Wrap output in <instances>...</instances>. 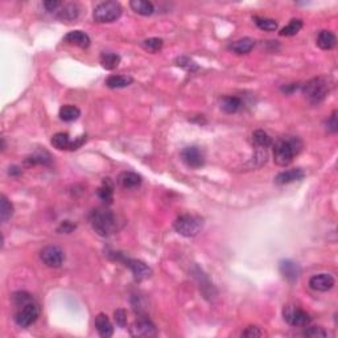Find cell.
<instances>
[{
  "label": "cell",
  "mask_w": 338,
  "mask_h": 338,
  "mask_svg": "<svg viewBox=\"0 0 338 338\" xmlns=\"http://www.w3.org/2000/svg\"><path fill=\"white\" fill-rule=\"evenodd\" d=\"M304 144L298 136L280 138L273 145V160L280 166H287L303 150Z\"/></svg>",
  "instance_id": "obj_1"
},
{
  "label": "cell",
  "mask_w": 338,
  "mask_h": 338,
  "mask_svg": "<svg viewBox=\"0 0 338 338\" xmlns=\"http://www.w3.org/2000/svg\"><path fill=\"white\" fill-rule=\"evenodd\" d=\"M333 86H334V82H333L332 77L320 75V77H314V78L305 82L301 86V90L309 103L320 104L323 100H325L329 93L332 91Z\"/></svg>",
  "instance_id": "obj_2"
},
{
  "label": "cell",
  "mask_w": 338,
  "mask_h": 338,
  "mask_svg": "<svg viewBox=\"0 0 338 338\" xmlns=\"http://www.w3.org/2000/svg\"><path fill=\"white\" fill-rule=\"evenodd\" d=\"M90 222L94 231L100 237H110L118 231V218L110 209L100 207L91 212Z\"/></svg>",
  "instance_id": "obj_3"
},
{
  "label": "cell",
  "mask_w": 338,
  "mask_h": 338,
  "mask_svg": "<svg viewBox=\"0 0 338 338\" xmlns=\"http://www.w3.org/2000/svg\"><path fill=\"white\" fill-rule=\"evenodd\" d=\"M107 255L113 260H118V262L124 263L125 267H129V268L131 269V272L134 273L135 280H138V282L147 280V279H150L151 276H152V273H154L152 268H151L148 264H145L144 262L129 258L125 253L119 252V251H116V252H109Z\"/></svg>",
  "instance_id": "obj_4"
},
{
  "label": "cell",
  "mask_w": 338,
  "mask_h": 338,
  "mask_svg": "<svg viewBox=\"0 0 338 338\" xmlns=\"http://www.w3.org/2000/svg\"><path fill=\"white\" fill-rule=\"evenodd\" d=\"M173 227L180 235L186 238H193L204 227V219L198 216L192 214H182L176 218L173 222Z\"/></svg>",
  "instance_id": "obj_5"
},
{
  "label": "cell",
  "mask_w": 338,
  "mask_h": 338,
  "mask_svg": "<svg viewBox=\"0 0 338 338\" xmlns=\"http://www.w3.org/2000/svg\"><path fill=\"white\" fill-rule=\"evenodd\" d=\"M122 11L118 2H102L94 8L93 19L97 23H114L122 16Z\"/></svg>",
  "instance_id": "obj_6"
},
{
  "label": "cell",
  "mask_w": 338,
  "mask_h": 338,
  "mask_svg": "<svg viewBox=\"0 0 338 338\" xmlns=\"http://www.w3.org/2000/svg\"><path fill=\"white\" fill-rule=\"evenodd\" d=\"M38 316H40V307L35 300H31L17 307L13 319L20 328H28L37 321Z\"/></svg>",
  "instance_id": "obj_7"
},
{
  "label": "cell",
  "mask_w": 338,
  "mask_h": 338,
  "mask_svg": "<svg viewBox=\"0 0 338 338\" xmlns=\"http://www.w3.org/2000/svg\"><path fill=\"white\" fill-rule=\"evenodd\" d=\"M283 316H284L285 323L293 328H304V326L309 325L312 321L310 316L305 310L293 307V305H287L283 309Z\"/></svg>",
  "instance_id": "obj_8"
},
{
  "label": "cell",
  "mask_w": 338,
  "mask_h": 338,
  "mask_svg": "<svg viewBox=\"0 0 338 338\" xmlns=\"http://www.w3.org/2000/svg\"><path fill=\"white\" fill-rule=\"evenodd\" d=\"M130 334L132 337H155L157 335V329L147 316H139L130 328Z\"/></svg>",
  "instance_id": "obj_9"
},
{
  "label": "cell",
  "mask_w": 338,
  "mask_h": 338,
  "mask_svg": "<svg viewBox=\"0 0 338 338\" xmlns=\"http://www.w3.org/2000/svg\"><path fill=\"white\" fill-rule=\"evenodd\" d=\"M181 160L184 164L189 168L197 169L205 164V154L204 151L201 150L197 145H191V147H185L181 151Z\"/></svg>",
  "instance_id": "obj_10"
},
{
  "label": "cell",
  "mask_w": 338,
  "mask_h": 338,
  "mask_svg": "<svg viewBox=\"0 0 338 338\" xmlns=\"http://www.w3.org/2000/svg\"><path fill=\"white\" fill-rule=\"evenodd\" d=\"M40 258L45 266L50 268H58L64 264L65 253L58 246H47L41 250Z\"/></svg>",
  "instance_id": "obj_11"
},
{
  "label": "cell",
  "mask_w": 338,
  "mask_h": 338,
  "mask_svg": "<svg viewBox=\"0 0 338 338\" xmlns=\"http://www.w3.org/2000/svg\"><path fill=\"white\" fill-rule=\"evenodd\" d=\"M334 278L330 273H317L309 279V287L317 292H328L334 287Z\"/></svg>",
  "instance_id": "obj_12"
},
{
  "label": "cell",
  "mask_w": 338,
  "mask_h": 338,
  "mask_svg": "<svg viewBox=\"0 0 338 338\" xmlns=\"http://www.w3.org/2000/svg\"><path fill=\"white\" fill-rule=\"evenodd\" d=\"M279 271L283 275V278L288 282H296L301 275V268L293 260L284 259L279 263Z\"/></svg>",
  "instance_id": "obj_13"
},
{
  "label": "cell",
  "mask_w": 338,
  "mask_h": 338,
  "mask_svg": "<svg viewBox=\"0 0 338 338\" xmlns=\"http://www.w3.org/2000/svg\"><path fill=\"white\" fill-rule=\"evenodd\" d=\"M64 43L69 45H75V47L82 48V49H86V48L90 47L91 40L89 37V35H86L84 32L82 31H72L69 32L68 35H65L64 37Z\"/></svg>",
  "instance_id": "obj_14"
},
{
  "label": "cell",
  "mask_w": 338,
  "mask_h": 338,
  "mask_svg": "<svg viewBox=\"0 0 338 338\" xmlns=\"http://www.w3.org/2000/svg\"><path fill=\"white\" fill-rule=\"evenodd\" d=\"M305 177V172L304 169L301 168H293L289 169V171H284V172H280L275 177V182L278 185H285V184H291L294 181H300Z\"/></svg>",
  "instance_id": "obj_15"
},
{
  "label": "cell",
  "mask_w": 338,
  "mask_h": 338,
  "mask_svg": "<svg viewBox=\"0 0 338 338\" xmlns=\"http://www.w3.org/2000/svg\"><path fill=\"white\" fill-rule=\"evenodd\" d=\"M52 155L45 150H38L24 159V164L28 166L32 165H50L52 164Z\"/></svg>",
  "instance_id": "obj_16"
},
{
  "label": "cell",
  "mask_w": 338,
  "mask_h": 338,
  "mask_svg": "<svg viewBox=\"0 0 338 338\" xmlns=\"http://www.w3.org/2000/svg\"><path fill=\"white\" fill-rule=\"evenodd\" d=\"M79 15V7L78 4L75 3H69V4H64L61 6L60 11H57L56 17L60 22L70 23L73 20H75Z\"/></svg>",
  "instance_id": "obj_17"
},
{
  "label": "cell",
  "mask_w": 338,
  "mask_h": 338,
  "mask_svg": "<svg viewBox=\"0 0 338 338\" xmlns=\"http://www.w3.org/2000/svg\"><path fill=\"white\" fill-rule=\"evenodd\" d=\"M95 329L102 338H110L114 334L113 324L104 313H99L95 317Z\"/></svg>",
  "instance_id": "obj_18"
},
{
  "label": "cell",
  "mask_w": 338,
  "mask_h": 338,
  "mask_svg": "<svg viewBox=\"0 0 338 338\" xmlns=\"http://www.w3.org/2000/svg\"><path fill=\"white\" fill-rule=\"evenodd\" d=\"M141 176L135 172H122L118 177V182L124 189H135L141 184Z\"/></svg>",
  "instance_id": "obj_19"
},
{
  "label": "cell",
  "mask_w": 338,
  "mask_h": 338,
  "mask_svg": "<svg viewBox=\"0 0 338 338\" xmlns=\"http://www.w3.org/2000/svg\"><path fill=\"white\" fill-rule=\"evenodd\" d=\"M316 44L320 49L323 50H330L337 44V37L333 32L330 31H321L317 36Z\"/></svg>",
  "instance_id": "obj_20"
},
{
  "label": "cell",
  "mask_w": 338,
  "mask_h": 338,
  "mask_svg": "<svg viewBox=\"0 0 338 338\" xmlns=\"http://www.w3.org/2000/svg\"><path fill=\"white\" fill-rule=\"evenodd\" d=\"M98 197L100 198V200L103 201L104 204L110 205L113 204V200H114V182L111 181V179H103V181H102V185L99 186V189H98L97 192Z\"/></svg>",
  "instance_id": "obj_21"
},
{
  "label": "cell",
  "mask_w": 338,
  "mask_h": 338,
  "mask_svg": "<svg viewBox=\"0 0 338 338\" xmlns=\"http://www.w3.org/2000/svg\"><path fill=\"white\" fill-rule=\"evenodd\" d=\"M255 47V41L251 37H243L241 40H237L231 43L229 47L230 50H233L237 54H247Z\"/></svg>",
  "instance_id": "obj_22"
},
{
  "label": "cell",
  "mask_w": 338,
  "mask_h": 338,
  "mask_svg": "<svg viewBox=\"0 0 338 338\" xmlns=\"http://www.w3.org/2000/svg\"><path fill=\"white\" fill-rule=\"evenodd\" d=\"M219 106H221V110H222L223 113L235 114L242 107V100L241 98L229 95V97H223L222 99H221Z\"/></svg>",
  "instance_id": "obj_23"
},
{
  "label": "cell",
  "mask_w": 338,
  "mask_h": 338,
  "mask_svg": "<svg viewBox=\"0 0 338 338\" xmlns=\"http://www.w3.org/2000/svg\"><path fill=\"white\" fill-rule=\"evenodd\" d=\"M50 143H52V145H53L54 148H57V150L72 151L73 140H70L69 134H66V132H57V134H54Z\"/></svg>",
  "instance_id": "obj_24"
},
{
  "label": "cell",
  "mask_w": 338,
  "mask_h": 338,
  "mask_svg": "<svg viewBox=\"0 0 338 338\" xmlns=\"http://www.w3.org/2000/svg\"><path fill=\"white\" fill-rule=\"evenodd\" d=\"M130 7L132 11L141 16H151L155 12V6L151 2H145V0H132L130 2Z\"/></svg>",
  "instance_id": "obj_25"
},
{
  "label": "cell",
  "mask_w": 338,
  "mask_h": 338,
  "mask_svg": "<svg viewBox=\"0 0 338 338\" xmlns=\"http://www.w3.org/2000/svg\"><path fill=\"white\" fill-rule=\"evenodd\" d=\"M134 82V78L130 75H110L106 79V86L110 89L127 88Z\"/></svg>",
  "instance_id": "obj_26"
},
{
  "label": "cell",
  "mask_w": 338,
  "mask_h": 338,
  "mask_svg": "<svg viewBox=\"0 0 338 338\" xmlns=\"http://www.w3.org/2000/svg\"><path fill=\"white\" fill-rule=\"evenodd\" d=\"M58 116L64 122H74L81 116V110L77 106H73V104H65L60 109Z\"/></svg>",
  "instance_id": "obj_27"
},
{
  "label": "cell",
  "mask_w": 338,
  "mask_h": 338,
  "mask_svg": "<svg viewBox=\"0 0 338 338\" xmlns=\"http://www.w3.org/2000/svg\"><path fill=\"white\" fill-rule=\"evenodd\" d=\"M120 64V56L113 52H103L100 54V65L106 70H114Z\"/></svg>",
  "instance_id": "obj_28"
},
{
  "label": "cell",
  "mask_w": 338,
  "mask_h": 338,
  "mask_svg": "<svg viewBox=\"0 0 338 338\" xmlns=\"http://www.w3.org/2000/svg\"><path fill=\"white\" fill-rule=\"evenodd\" d=\"M252 143L257 145L258 148H262V150H266V148L271 147L272 145V138L267 134L263 130H257L253 131L252 134Z\"/></svg>",
  "instance_id": "obj_29"
},
{
  "label": "cell",
  "mask_w": 338,
  "mask_h": 338,
  "mask_svg": "<svg viewBox=\"0 0 338 338\" xmlns=\"http://www.w3.org/2000/svg\"><path fill=\"white\" fill-rule=\"evenodd\" d=\"M13 216V205L6 196L0 197V219L2 222H7Z\"/></svg>",
  "instance_id": "obj_30"
},
{
  "label": "cell",
  "mask_w": 338,
  "mask_h": 338,
  "mask_svg": "<svg viewBox=\"0 0 338 338\" xmlns=\"http://www.w3.org/2000/svg\"><path fill=\"white\" fill-rule=\"evenodd\" d=\"M303 28V20L300 19H292L288 25H285L284 28L280 29L279 35L285 36V37H291V36L298 35L299 32Z\"/></svg>",
  "instance_id": "obj_31"
},
{
  "label": "cell",
  "mask_w": 338,
  "mask_h": 338,
  "mask_svg": "<svg viewBox=\"0 0 338 338\" xmlns=\"http://www.w3.org/2000/svg\"><path fill=\"white\" fill-rule=\"evenodd\" d=\"M253 22L257 24V27L262 31H267V32H273L278 29L279 24L276 20L273 19H268V17H260V16H255L253 17Z\"/></svg>",
  "instance_id": "obj_32"
},
{
  "label": "cell",
  "mask_w": 338,
  "mask_h": 338,
  "mask_svg": "<svg viewBox=\"0 0 338 338\" xmlns=\"http://www.w3.org/2000/svg\"><path fill=\"white\" fill-rule=\"evenodd\" d=\"M163 45H164L163 38H159V37H151L144 41H141V47H143V49H145L147 52H150V53H157L159 50H161Z\"/></svg>",
  "instance_id": "obj_33"
},
{
  "label": "cell",
  "mask_w": 338,
  "mask_h": 338,
  "mask_svg": "<svg viewBox=\"0 0 338 338\" xmlns=\"http://www.w3.org/2000/svg\"><path fill=\"white\" fill-rule=\"evenodd\" d=\"M176 65L179 66V68H181V69L186 70V72H191V73L197 72V70L200 69V66L194 62L192 58H189V57H185V56L177 57V58H176Z\"/></svg>",
  "instance_id": "obj_34"
},
{
  "label": "cell",
  "mask_w": 338,
  "mask_h": 338,
  "mask_svg": "<svg viewBox=\"0 0 338 338\" xmlns=\"http://www.w3.org/2000/svg\"><path fill=\"white\" fill-rule=\"evenodd\" d=\"M303 335L310 338H325L328 337V332L324 328H321V326H310V328L304 330Z\"/></svg>",
  "instance_id": "obj_35"
},
{
  "label": "cell",
  "mask_w": 338,
  "mask_h": 338,
  "mask_svg": "<svg viewBox=\"0 0 338 338\" xmlns=\"http://www.w3.org/2000/svg\"><path fill=\"white\" fill-rule=\"evenodd\" d=\"M114 320L119 328H125L127 326V312L124 309H116L114 312Z\"/></svg>",
  "instance_id": "obj_36"
},
{
  "label": "cell",
  "mask_w": 338,
  "mask_h": 338,
  "mask_svg": "<svg viewBox=\"0 0 338 338\" xmlns=\"http://www.w3.org/2000/svg\"><path fill=\"white\" fill-rule=\"evenodd\" d=\"M326 129L330 134H335L338 131V122H337V111H333L332 115L329 116V119L326 120Z\"/></svg>",
  "instance_id": "obj_37"
},
{
  "label": "cell",
  "mask_w": 338,
  "mask_h": 338,
  "mask_svg": "<svg viewBox=\"0 0 338 338\" xmlns=\"http://www.w3.org/2000/svg\"><path fill=\"white\" fill-rule=\"evenodd\" d=\"M242 335L247 338H258L262 337V332H260V329L258 328V326H248V328H246V330L242 333Z\"/></svg>",
  "instance_id": "obj_38"
},
{
  "label": "cell",
  "mask_w": 338,
  "mask_h": 338,
  "mask_svg": "<svg viewBox=\"0 0 338 338\" xmlns=\"http://www.w3.org/2000/svg\"><path fill=\"white\" fill-rule=\"evenodd\" d=\"M74 229H75L74 223H72L70 221H64V222L58 226L57 231L61 233V234H70Z\"/></svg>",
  "instance_id": "obj_39"
},
{
  "label": "cell",
  "mask_w": 338,
  "mask_h": 338,
  "mask_svg": "<svg viewBox=\"0 0 338 338\" xmlns=\"http://www.w3.org/2000/svg\"><path fill=\"white\" fill-rule=\"evenodd\" d=\"M61 6H62V3H61V2H57V0H48V2H44V7L48 12H54V11H56L57 8H60Z\"/></svg>",
  "instance_id": "obj_40"
},
{
  "label": "cell",
  "mask_w": 338,
  "mask_h": 338,
  "mask_svg": "<svg viewBox=\"0 0 338 338\" xmlns=\"http://www.w3.org/2000/svg\"><path fill=\"white\" fill-rule=\"evenodd\" d=\"M86 140H88V136H86V135H81V136H78V138L75 139V140H73L72 151H75V150H78V148H81L82 145L86 143Z\"/></svg>",
  "instance_id": "obj_41"
},
{
  "label": "cell",
  "mask_w": 338,
  "mask_h": 338,
  "mask_svg": "<svg viewBox=\"0 0 338 338\" xmlns=\"http://www.w3.org/2000/svg\"><path fill=\"white\" fill-rule=\"evenodd\" d=\"M299 88H300V84H299V83L285 84V86H283V88H282V91H283V93H285V94H292V93H294V91L298 90Z\"/></svg>",
  "instance_id": "obj_42"
},
{
  "label": "cell",
  "mask_w": 338,
  "mask_h": 338,
  "mask_svg": "<svg viewBox=\"0 0 338 338\" xmlns=\"http://www.w3.org/2000/svg\"><path fill=\"white\" fill-rule=\"evenodd\" d=\"M22 173H23V171H22V168H19V166L12 165L8 168V175L13 176V177H16V176H20Z\"/></svg>",
  "instance_id": "obj_43"
}]
</instances>
